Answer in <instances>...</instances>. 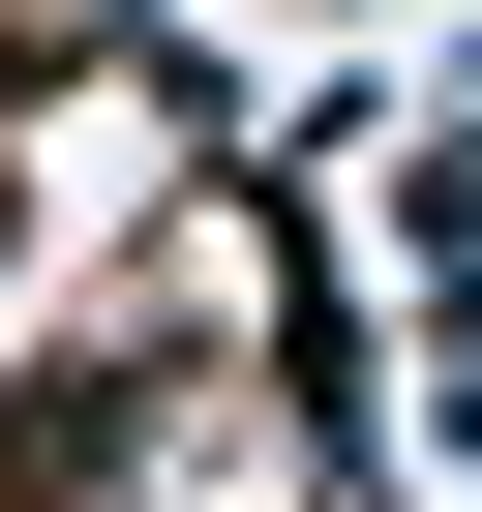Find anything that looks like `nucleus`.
Masks as SVG:
<instances>
[{
  "label": "nucleus",
  "instance_id": "f257e3e1",
  "mask_svg": "<svg viewBox=\"0 0 482 512\" xmlns=\"http://www.w3.org/2000/svg\"><path fill=\"white\" fill-rule=\"evenodd\" d=\"M151 482V362H31L0 392V512H121Z\"/></svg>",
  "mask_w": 482,
  "mask_h": 512
},
{
  "label": "nucleus",
  "instance_id": "f03ea898",
  "mask_svg": "<svg viewBox=\"0 0 482 512\" xmlns=\"http://www.w3.org/2000/svg\"><path fill=\"white\" fill-rule=\"evenodd\" d=\"M0 241H31V181H0Z\"/></svg>",
  "mask_w": 482,
  "mask_h": 512
}]
</instances>
